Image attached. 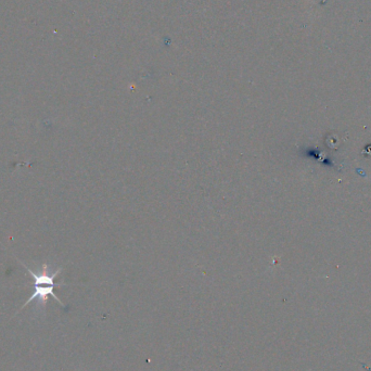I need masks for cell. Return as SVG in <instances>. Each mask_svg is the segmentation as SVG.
Wrapping results in <instances>:
<instances>
[{
	"label": "cell",
	"instance_id": "cell-1",
	"mask_svg": "<svg viewBox=\"0 0 371 371\" xmlns=\"http://www.w3.org/2000/svg\"><path fill=\"white\" fill-rule=\"evenodd\" d=\"M21 264L27 270V272L30 273V276L33 279V282H32L33 293L30 296V299H28L25 302V303L22 305V307L20 308L19 312L15 313V315L18 313H20L23 310V308H25V306H27L34 300H37L38 303L45 307L46 303H47V301L49 299V296H53V298L55 301H58L62 306H64V304L62 303V301L53 292V290H54L55 287H61V285H63V283H55L54 282L55 278L61 273L62 268H58V269H56L53 272H49L48 271V265L46 264V263H44L41 271L35 272V271H33L32 269H30V268H28L27 266H25V264H23L22 262H21Z\"/></svg>",
	"mask_w": 371,
	"mask_h": 371
}]
</instances>
